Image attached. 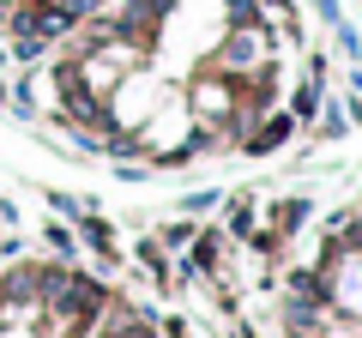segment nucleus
Instances as JSON below:
<instances>
[{"mask_svg": "<svg viewBox=\"0 0 362 338\" xmlns=\"http://www.w3.org/2000/svg\"><path fill=\"white\" fill-rule=\"evenodd\" d=\"M259 61H266V37L254 25H235L223 42V66H259Z\"/></svg>", "mask_w": 362, "mask_h": 338, "instance_id": "f257e3e1", "label": "nucleus"}, {"mask_svg": "<svg viewBox=\"0 0 362 338\" xmlns=\"http://www.w3.org/2000/svg\"><path fill=\"white\" fill-rule=\"evenodd\" d=\"M37 6H49V13H61V18H66V25H73V30H78V25H85V18H90V13H97V6H103V0H37Z\"/></svg>", "mask_w": 362, "mask_h": 338, "instance_id": "f03ea898", "label": "nucleus"}, {"mask_svg": "<svg viewBox=\"0 0 362 338\" xmlns=\"http://www.w3.org/2000/svg\"><path fill=\"white\" fill-rule=\"evenodd\" d=\"M194 103L206 109V115H223V109H230V97H223V85H199V91H194Z\"/></svg>", "mask_w": 362, "mask_h": 338, "instance_id": "7ed1b4c3", "label": "nucleus"}]
</instances>
